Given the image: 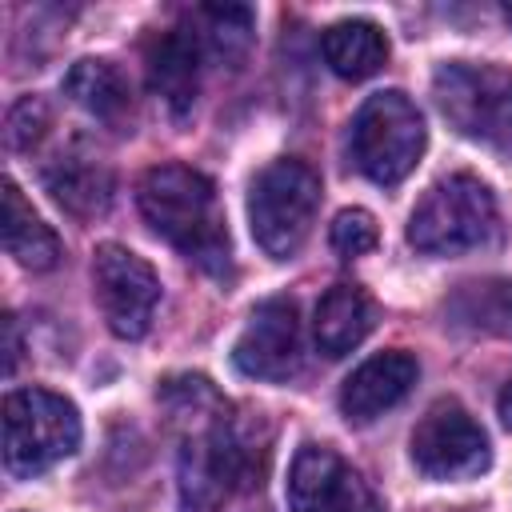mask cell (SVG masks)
<instances>
[{"mask_svg": "<svg viewBox=\"0 0 512 512\" xmlns=\"http://www.w3.org/2000/svg\"><path fill=\"white\" fill-rule=\"evenodd\" d=\"M160 404L184 428L180 496L188 512L220 508L236 488H256L268 464V436L260 420L232 416L228 400L204 376H168Z\"/></svg>", "mask_w": 512, "mask_h": 512, "instance_id": "1", "label": "cell"}, {"mask_svg": "<svg viewBox=\"0 0 512 512\" xmlns=\"http://www.w3.org/2000/svg\"><path fill=\"white\" fill-rule=\"evenodd\" d=\"M144 220L184 256L208 272L228 268V228L216 200V188L204 172L188 164H160L140 176L136 188Z\"/></svg>", "mask_w": 512, "mask_h": 512, "instance_id": "2", "label": "cell"}, {"mask_svg": "<svg viewBox=\"0 0 512 512\" xmlns=\"http://www.w3.org/2000/svg\"><path fill=\"white\" fill-rule=\"evenodd\" d=\"M432 96L444 120L460 136L512 156V72L508 68L472 64V60L440 64L432 76Z\"/></svg>", "mask_w": 512, "mask_h": 512, "instance_id": "3", "label": "cell"}, {"mask_svg": "<svg viewBox=\"0 0 512 512\" xmlns=\"http://www.w3.org/2000/svg\"><path fill=\"white\" fill-rule=\"evenodd\" d=\"M496 236V200L484 180L456 172L436 180L408 220V244L428 256H456L484 248Z\"/></svg>", "mask_w": 512, "mask_h": 512, "instance_id": "4", "label": "cell"}, {"mask_svg": "<svg viewBox=\"0 0 512 512\" xmlns=\"http://www.w3.org/2000/svg\"><path fill=\"white\" fill-rule=\"evenodd\" d=\"M316 208H320V176L312 164H304L296 156L272 160L268 168L256 172V180L248 188L252 236L276 260L292 256L308 240Z\"/></svg>", "mask_w": 512, "mask_h": 512, "instance_id": "5", "label": "cell"}, {"mask_svg": "<svg viewBox=\"0 0 512 512\" xmlns=\"http://www.w3.org/2000/svg\"><path fill=\"white\" fill-rule=\"evenodd\" d=\"M80 444V416L72 400L48 388H16L4 396V468L12 476H40Z\"/></svg>", "mask_w": 512, "mask_h": 512, "instance_id": "6", "label": "cell"}, {"mask_svg": "<svg viewBox=\"0 0 512 512\" xmlns=\"http://www.w3.org/2000/svg\"><path fill=\"white\" fill-rule=\"evenodd\" d=\"M424 140H428L424 116L404 92L368 96L360 104V112L352 120V136H348L356 168L368 180L384 184V188L400 184L416 168V160L424 152Z\"/></svg>", "mask_w": 512, "mask_h": 512, "instance_id": "7", "label": "cell"}, {"mask_svg": "<svg viewBox=\"0 0 512 512\" xmlns=\"http://www.w3.org/2000/svg\"><path fill=\"white\" fill-rule=\"evenodd\" d=\"M92 280L108 328L124 340H140L160 304V280L152 264L120 244H100L92 256Z\"/></svg>", "mask_w": 512, "mask_h": 512, "instance_id": "8", "label": "cell"}, {"mask_svg": "<svg viewBox=\"0 0 512 512\" xmlns=\"http://www.w3.org/2000/svg\"><path fill=\"white\" fill-rule=\"evenodd\" d=\"M412 464L432 480L476 476L488 468V436L456 400H436L412 428Z\"/></svg>", "mask_w": 512, "mask_h": 512, "instance_id": "9", "label": "cell"}, {"mask_svg": "<svg viewBox=\"0 0 512 512\" xmlns=\"http://www.w3.org/2000/svg\"><path fill=\"white\" fill-rule=\"evenodd\" d=\"M288 508L292 512H380L368 480L332 448L304 444L288 472Z\"/></svg>", "mask_w": 512, "mask_h": 512, "instance_id": "10", "label": "cell"}, {"mask_svg": "<svg viewBox=\"0 0 512 512\" xmlns=\"http://www.w3.org/2000/svg\"><path fill=\"white\" fill-rule=\"evenodd\" d=\"M232 364L252 380H288L300 372V316L296 300L268 296L252 308L244 332L236 336Z\"/></svg>", "mask_w": 512, "mask_h": 512, "instance_id": "11", "label": "cell"}, {"mask_svg": "<svg viewBox=\"0 0 512 512\" xmlns=\"http://www.w3.org/2000/svg\"><path fill=\"white\" fill-rule=\"evenodd\" d=\"M44 184L60 208H68L72 216H84V220L100 216L112 204V172L88 140L64 144L44 164Z\"/></svg>", "mask_w": 512, "mask_h": 512, "instance_id": "12", "label": "cell"}, {"mask_svg": "<svg viewBox=\"0 0 512 512\" xmlns=\"http://www.w3.org/2000/svg\"><path fill=\"white\" fill-rule=\"evenodd\" d=\"M416 376H420V364H416L412 352H404V348L380 352V356L364 360L344 380V388H340V412L348 420H356V424H368L380 412L396 408L408 396V388L416 384Z\"/></svg>", "mask_w": 512, "mask_h": 512, "instance_id": "13", "label": "cell"}, {"mask_svg": "<svg viewBox=\"0 0 512 512\" xmlns=\"http://www.w3.org/2000/svg\"><path fill=\"white\" fill-rule=\"evenodd\" d=\"M200 60L204 48L192 28L156 32V40L148 44V84L172 108V116H184L192 108L200 84Z\"/></svg>", "mask_w": 512, "mask_h": 512, "instance_id": "14", "label": "cell"}, {"mask_svg": "<svg viewBox=\"0 0 512 512\" xmlns=\"http://www.w3.org/2000/svg\"><path fill=\"white\" fill-rule=\"evenodd\" d=\"M376 324V304L360 284H332L316 304V348L324 356H348Z\"/></svg>", "mask_w": 512, "mask_h": 512, "instance_id": "15", "label": "cell"}, {"mask_svg": "<svg viewBox=\"0 0 512 512\" xmlns=\"http://www.w3.org/2000/svg\"><path fill=\"white\" fill-rule=\"evenodd\" d=\"M64 96L72 104H80L88 116L104 120V124H120L132 112V88L128 76L112 64V60H76L64 76Z\"/></svg>", "mask_w": 512, "mask_h": 512, "instance_id": "16", "label": "cell"}, {"mask_svg": "<svg viewBox=\"0 0 512 512\" xmlns=\"http://www.w3.org/2000/svg\"><path fill=\"white\" fill-rule=\"evenodd\" d=\"M0 220H4V248L16 264H24L32 272H44L60 260L56 232L32 212V204L24 200V192L12 180H4V216Z\"/></svg>", "mask_w": 512, "mask_h": 512, "instance_id": "17", "label": "cell"}, {"mask_svg": "<svg viewBox=\"0 0 512 512\" xmlns=\"http://www.w3.org/2000/svg\"><path fill=\"white\" fill-rule=\"evenodd\" d=\"M320 52L340 80H368L388 60V40L368 20H340L320 36Z\"/></svg>", "mask_w": 512, "mask_h": 512, "instance_id": "18", "label": "cell"}, {"mask_svg": "<svg viewBox=\"0 0 512 512\" xmlns=\"http://www.w3.org/2000/svg\"><path fill=\"white\" fill-rule=\"evenodd\" d=\"M188 28L196 32L204 56L236 60L248 48V36H252V8H244V4H204V8H192Z\"/></svg>", "mask_w": 512, "mask_h": 512, "instance_id": "19", "label": "cell"}, {"mask_svg": "<svg viewBox=\"0 0 512 512\" xmlns=\"http://www.w3.org/2000/svg\"><path fill=\"white\" fill-rule=\"evenodd\" d=\"M452 312L460 320H472L476 328H512V284H464L452 300Z\"/></svg>", "mask_w": 512, "mask_h": 512, "instance_id": "20", "label": "cell"}, {"mask_svg": "<svg viewBox=\"0 0 512 512\" xmlns=\"http://www.w3.org/2000/svg\"><path fill=\"white\" fill-rule=\"evenodd\" d=\"M48 124H52V116H48V104H44L40 96H24V100H16L12 112H8V128H4L8 148L28 152L32 144H40V136L48 132Z\"/></svg>", "mask_w": 512, "mask_h": 512, "instance_id": "21", "label": "cell"}, {"mask_svg": "<svg viewBox=\"0 0 512 512\" xmlns=\"http://www.w3.org/2000/svg\"><path fill=\"white\" fill-rule=\"evenodd\" d=\"M376 220L364 212V208H344V212H336V220H332V232H328V240H332V248L340 252V256H364V252H372L376 248Z\"/></svg>", "mask_w": 512, "mask_h": 512, "instance_id": "22", "label": "cell"}, {"mask_svg": "<svg viewBox=\"0 0 512 512\" xmlns=\"http://www.w3.org/2000/svg\"><path fill=\"white\" fill-rule=\"evenodd\" d=\"M16 356H20V340H16V316H4V372L12 376L16 368Z\"/></svg>", "mask_w": 512, "mask_h": 512, "instance_id": "23", "label": "cell"}, {"mask_svg": "<svg viewBox=\"0 0 512 512\" xmlns=\"http://www.w3.org/2000/svg\"><path fill=\"white\" fill-rule=\"evenodd\" d=\"M500 420L512 428V380L504 384V392H500Z\"/></svg>", "mask_w": 512, "mask_h": 512, "instance_id": "24", "label": "cell"}, {"mask_svg": "<svg viewBox=\"0 0 512 512\" xmlns=\"http://www.w3.org/2000/svg\"><path fill=\"white\" fill-rule=\"evenodd\" d=\"M504 20H508V24H512V4H504Z\"/></svg>", "mask_w": 512, "mask_h": 512, "instance_id": "25", "label": "cell"}]
</instances>
